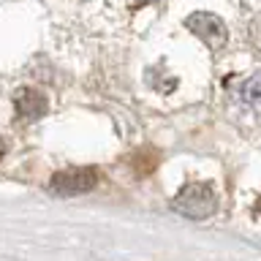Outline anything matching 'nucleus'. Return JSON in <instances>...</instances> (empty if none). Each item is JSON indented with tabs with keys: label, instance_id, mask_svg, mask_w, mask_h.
<instances>
[{
	"label": "nucleus",
	"instance_id": "1",
	"mask_svg": "<svg viewBox=\"0 0 261 261\" xmlns=\"http://www.w3.org/2000/svg\"><path fill=\"white\" fill-rule=\"evenodd\" d=\"M218 207L220 199L212 182H188L171 201V210L188 220H207L218 212Z\"/></svg>",
	"mask_w": 261,
	"mask_h": 261
},
{
	"label": "nucleus",
	"instance_id": "2",
	"mask_svg": "<svg viewBox=\"0 0 261 261\" xmlns=\"http://www.w3.org/2000/svg\"><path fill=\"white\" fill-rule=\"evenodd\" d=\"M98 185V171L93 166H73V169H63L55 171L52 179L46 182V191L52 196H82L87 191H93Z\"/></svg>",
	"mask_w": 261,
	"mask_h": 261
},
{
	"label": "nucleus",
	"instance_id": "3",
	"mask_svg": "<svg viewBox=\"0 0 261 261\" xmlns=\"http://www.w3.org/2000/svg\"><path fill=\"white\" fill-rule=\"evenodd\" d=\"M185 28L193 33L201 44H207L212 52H220L226 44H228V28L223 24L218 14H210V11H196L185 19Z\"/></svg>",
	"mask_w": 261,
	"mask_h": 261
},
{
	"label": "nucleus",
	"instance_id": "4",
	"mask_svg": "<svg viewBox=\"0 0 261 261\" xmlns=\"http://www.w3.org/2000/svg\"><path fill=\"white\" fill-rule=\"evenodd\" d=\"M46 106H49L46 95L41 93V90H36V87H22V90H16V95H14V109H16V114H19L22 120L44 117Z\"/></svg>",
	"mask_w": 261,
	"mask_h": 261
},
{
	"label": "nucleus",
	"instance_id": "5",
	"mask_svg": "<svg viewBox=\"0 0 261 261\" xmlns=\"http://www.w3.org/2000/svg\"><path fill=\"white\" fill-rule=\"evenodd\" d=\"M231 93H234V101L240 106H245V109H256V106H261V76L242 79Z\"/></svg>",
	"mask_w": 261,
	"mask_h": 261
},
{
	"label": "nucleus",
	"instance_id": "6",
	"mask_svg": "<svg viewBox=\"0 0 261 261\" xmlns=\"http://www.w3.org/2000/svg\"><path fill=\"white\" fill-rule=\"evenodd\" d=\"M250 41L256 44V49H261V14L253 16V22H250Z\"/></svg>",
	"mask_w": 261,
	"mask_h": 261
},
{
	"label": "nucleus",
	"instance_id": "7",
	"mask_svg": "<svg viewBox=\"0 0 261 261\" xmlns=\"http://www.w3.org/2000/svg\"><path fill=\"white\" fill-rule=\"evenodd\" d=\"M253 212H256V218L261 220V196H258V199H256V204H253Z\"/></svg>",
	"mask_w": 261,
	"mask_h": 261
},
{
	"label": "nucleus",
	"instance_id": "8",
	"mask_svg": "<svg viewBox=\"0 0 261 261\" xmlns=\"http://www.w3.org/2000/svg\"><path fill=\"white\" fill-rule=\"evenodd\" d=\"M139 6H144V3H155V0H136Z\"/></svg>",
	"mask_w": 261,
	"mask_h": 261
}]
</instances>
